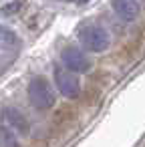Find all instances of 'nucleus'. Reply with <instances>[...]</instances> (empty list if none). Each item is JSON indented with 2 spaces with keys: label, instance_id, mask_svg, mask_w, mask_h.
<instances>
[{
  "label": "nucleus",
  "instance_id": "f257e3e1",
  "mask_svg": "<svg viewBox=\"0 0 145 147\" xmlns=\"http://www.w3.org/2000/svg\"><path fill=\"white\" fill-rule=\"evenodd\" d=\"M79 40L91 53H103L111 45V38H109L107 30L103 26L95 24V22H87L79 28Z\"/></svg>",
  "mask_w": 145,
  "mask_h": 147
},
{
  "label": "nucleus",
  "instance_id": "f03ea898",
  "mask_svg": "<svg viewBox=\"0 0 145 147\" xmlns=\"http://www.w3.org/2000/svg\"><path fill=\"white\" fill-rule=\"evenodd\" d=\"M28 101L38 111H47L55 105V93H53L51 85L47 83V79L34 77L28 83Z\"/></svg>",
  "mask_w": 145,
  "mask_h": 147
},
{
  "label": "nucleus",
  "instance_id": "7ed1b4c3",
  "mask_svg": "<svg viewBox=\"0 0 145 147\" xmlns=\"http://www.w3.org/2000/svg\"><path fill=\"white\" fill-rule=\"evenodd\" d=\"M55 83H57V89L61 91V95H65L67 99H77L81 93L79 77L67 69H55Z\"/></svg>",
  "mask_w": 145,
  "mask_h": 147
},
{
  "label": "nucleus",
  "instance_id": "20e7f679",
  "mask_svg": "<svg viewBox=\"0 0 145 147\" xmlns=\"http://www.w3.org/2000/svg\"><path fill=\"white\" fill-rule=\"evenodd\" d=\"M61 59H63L67 71L75 73V75H77V73H87V71L91 69V61H89L87 55H85L81 49H77V47H67V49L61 53Z\"/></svg>",
  "mask_w": 145,
  "mask_h": 147
},
{
  "label": "nucleus",
  "instance_id": "39448f33",
  "mask_svg": "<svg viewBox=\"0 0 145 147\" xmlns=\"http://www.w3.org/2000/svg\"><path fill=\"white\" fill-rule=\"evenodd\" d=\"M2 123H4V127L8 131H16L20 135L28 133V121H26V117L18 109H14V107H4L2 109Z\"/></svg>",
  "mask_w": 145,
  "mask_h": 147
},
{
  "label": "nucleus",
  "instance_id": "423d86ee",
  "mask_svg": "<svg viewBox=\"0 0 145 147\" xmlns=\"http://www.w3.org/2000/svg\"><path fill=\"white\" fill-rule=\"evenodd\" d=\"M113 10L117 12L119 18H123L125 22H131L139 16V2L137 0H111Z\"/></svg>",
  "mask_w": 145,
  "mask_h": 147
},
{
  "label": "nucleus",
  "instance_id": "0eeeda50",
  "mask_svg": "<svg viewBox=\"0 0 145 147\" xmlns=\"http://www.w3.org/2000/svg\"><path fill=\"white\" fill-rule=\"evenodd\" d=\"M0 147H18L12 131H8L4 125H0Z\"/></svg>",
  "mask_w": 145,
  "mask_h": 147
}]
</instances>
